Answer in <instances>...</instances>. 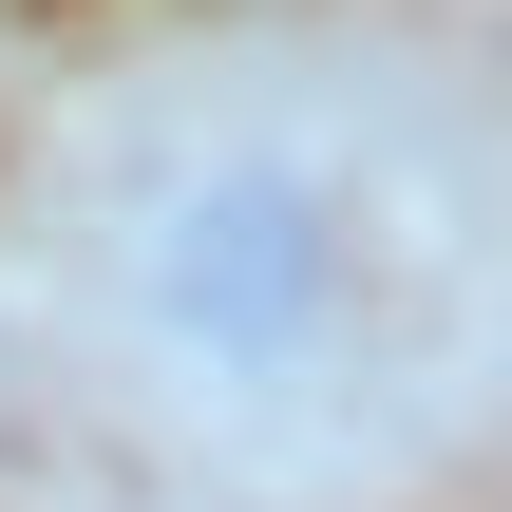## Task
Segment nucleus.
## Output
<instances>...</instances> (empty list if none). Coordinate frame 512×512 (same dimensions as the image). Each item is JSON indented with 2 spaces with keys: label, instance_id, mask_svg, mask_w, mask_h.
<instances>
[{
  "label": "nucleus",
  "instance_id": "f257e3e1",
  "mask_svg": "<svg viewBox=\"0 0 512 512\" xmlns=\"http://www.w3.org/2000/svg\"><path fill=\"white\" fill-rule=\"evenodd\" d=\"M494 342L475 114L361 38L95 76L0 209V361L190 512H380Z\"/></svg>",
  "mask_w": 512,
  "mask_h": 512
}]
</instances>
